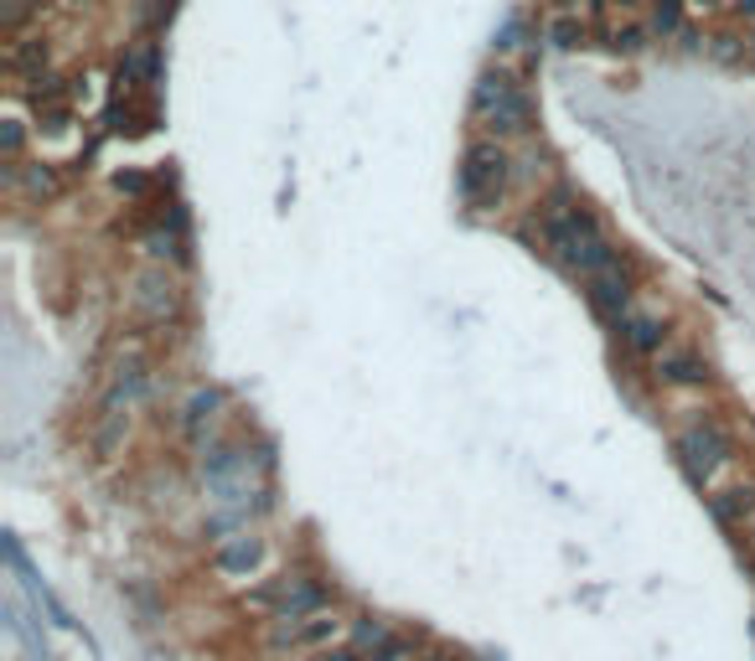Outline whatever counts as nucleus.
Masks as SVG:
<instances>
[{"label": "nucleus", "instance_id": "obj_5", "mask_svg": "<svg viewBox=\"0 0 755 661\" xmlns=\"http://www.w3.org/2000/svg\"><path fill=\"white\" fill-rule=\"evenodd\" d=\"M678 455H683V470L694 476L698 486H709L719 476V466L730 460V440L719 424H688L678 434Z\"/></svg>", "mask_w": 755, "mask_h": 661}, {"label": "nucleus", "instance_id": "obj_15", "mask_svg": "<svg viewBox=\"0 0 755 661\" xmlns=\"http://www.w3.org/2000/svg\"><path fill=\"white\" fill-rule=\"evenodd\" d=\"M751 506H755V491H724V496H715V517L719 522H735Z\"/></svg>", "mask_w": 755, "mask_h": 661}, {"label": "nucleus", "instance_id": "obj_7", "mask_svg": "<svg viewBox=\"0 0 755 661\" xmlns=\"http://www.w3.org/2000/svg\"><path fill=\"white\" fill-rule=\"evenodd\" d=\"M657 372H662V383H678V388H694V383H704V362H698L694 351H683V347H662V351H657Z\"/></svg>", "mask_w": 755, "mask_h": 661}, {"label": "nucleus", "instance_id": "obj_21", "mask_svg": "<svg viewBox=\"0 0 755 661\" xmlns=\"http://www.w3.org/2000/svg\"><path fill=\"white\" fill-rule=\"evenodd\" d=\"M694 5H719V0H694Z\"/></svg>", "mask_w": 755, "mask_h": 661}, {"label": "nucleus", "instance_id": "obj_13", "mask_svg": "<svg viewBox=\"0 0 755 661\" xmlns=\"http://www.w3.org/2000/svg\"><path fill=\"white\" fill-rule=\"evenodd\" d=\"M549 41H554L559 52H575L579 41H585V26H579L575 16H554L549 21Z\"/></svg>", "mask_w": 755, "mask_h": 661}, {"label": "nucleus", "instance_id": "obj_4", "mask_svg": "<svg viewBox=\"0 0 755 661\" xmlns=\"http://www.w3.org/2000/svg\"><path fill=\"white\" fill-rule=\"evenodd\" d=\"M341 636V621L332 610H311V615H290V621H275L269 630V651L275 657H300V651H321V646H332Z\"/></svg>", "mask_w": 755, "mask_h": 661}, {"label": "nucleus", "instance_id": "obj_10", "mask_svg": "<svg viewBox=\"0 0 755 661\" xmlns=\"http://www.w3.org/2000/svg\"><path fill=\"white\" fill-rule=\"evenodd\" d=\"M388 641H394V630H388L383 621H358L352 625V651H358V657H378Z\"/></svg>", "mask_w": 755, "mask_h": 661}, {"label": "nucleus", "instance_id": "obj_8", "mask_svg": "<svg viewBox=\"0 0 755 661\" xmlns=\"http://www.w3.org/2000/svg\"><path fill=\"white\" fill-rule=\"evenodd\" d=\"M590 295H596V305L606 315H626V300H632V290H626V274H621V264L590 274Z\"/></svg>", "mask_w": 755, "mask_h": 661}, {"label": "nucleus", "instance_id": "obj_19", "mask_svg": "<svg viewBox=\"0 0 755 661\" xmlns=\"http://www.w3.org/2000/svg\"><path fill=\"white\" fill-rule=\"evenodd\" d=\"M735 5H740V11H751V16H755V0H735Z\"/></svg>", "mask_w": 755, "mask_h": 661}, {"label": "nucleus", "instance_id": "obj_16", "mask_svg": "<svg viewBox=\"0 0 755 661\" xmlns=\"http://www.w3.org/2000/svg\"><path fill=\"white\" fill-rule=\"evenodd\" d=\"M373 661H419V657H415V641H398V636H394V641L383 646Z\"/></svg>", "mask_w": 755, "mask_h": 661}, {"label": "nucleus", "instance_id": "obj_12", "mask_svg": "<svg viewBox=\"0 0 755 661\" xmlns=\"http://www.w3.org/2000/svg\"><path fill=\"white\" fill-rule=\"evenodd\" d=\"M218 564L228 568V574H249V568L259 564V543H254V538H239L233 548H223V558H218Z\"/></svg>", "mask_w": 755, "mask_h": 661}, {"label": "nucleus", "instance_id": "obj_11", "mask_svg": "<svg viewBox=\"0 0 755 661\" xmlns=\"http://www.w3.org/2000/svg\"><path fill=\"white\" fill-rule=\"evenodd\" d=\"M626 341H632L636 351H662V330H657L652 315H626Z\"/></svg>", "mask_w": 755, "mask_h": 661}, {"label": "nucleus", "instance_id": "obj_9", "mask_svg": "<svg viewBox=\"0 0 755 661\" xmlns=\"http://www.w3.org/2000/svg\"><path fill=\"white\" fill-rule=\"evenodd\" d=\"M177 285H171V279H166V274H140V295H135V305L145 315H151V321H166V315H171V305H177Z\"/></svg>", "mask_w": 755, "mask_h": 661}, {"label": "nucleus", "instance_id": "obj_20", "mask_svg": "<svg viewBox=\"0 0 755 661\" xmlns=\"http://www.w3.org/2000/svg\"><path fill=\"white\" fill-rule=\"evenodd\" d=\"M616 5H626V11H632V5H642V0H616Z\"/></svg>", "mask_w": 755, "mask_h": 661}, {"label": "nucleus", "instance_id": "obj_1", "mask_svg": "<svg viewBox=\"0 0 755 661\" xmlns=\"http://www.w3.org/2000/svg\"><path fill=\"white\" fill-rule=\"evenodd\" d=\"M543 243L554 249V259L564 269L585 274V279L616 264L611 238L600 233V223L585 213V207H575V202H564V207H554V213L543 217Z\"/></svg>", "mask_w": 755, "mask_h": 661}, {"label": "nucleus", "instance_id": "obj_17", "mask_svg": "<svg viewBox=\"0 0 755 661\" xmlns=\"http://www.w3.org/2000/svg\"><path fill=\"white\" fill-rule=\"evenodd\" d=\"M642 37H647L642 26H616V32H611V41H616L621 52H636V47H642Z\"/></svg>", "mask_w": 755, "mask_h": 661}, {"label": "nucleus", "instance_id": "obj_18", "mask_svg": "<svg viewBox=\"0 0 755 661\" xmlns=\"http://www.w3.org/2000/svg\"><path fill=\"white\" fill-rule=\"evenodd\" d=\"M419 661H477V657H460V651H430V657H419Z\"/></svg>", "mask_w": 755, "mask_h": 661}, {"label": "nucleus", "instance_id": "obj_14", "mask_svg": "<svg viewBox=\"0 0 755 661\" xmlns=\"http://www.w3.org/2000/svg\"><path fill=\"white\" fill-rule=\"evenodd\" d=\"M683 26V0H652V32L657 37H673Z\"/></svg>", "mask_w": 755, "mask_h": 661}, {"label": "nucleus", "instance_id": "obj_2", "mask_svg": "<svg viewBox=\"0 0 755 661\" xmlns=\"http://www.w3.org/2000/svg\"><path fill=\"white\" fill-rule=\"evenodd\" d=\"M471 109H477V119L498 140L534 130V98H528V88L517 79H507V73H481L477 94H471Z\"/></svg>", "mask_w": 755, "mask_h": 661}, {"label": "nucleus", "instance_id": "obj_6", "mask_svg": "<svg viewBox=\"0 0 755 661\" xmlns=\"http://www.w3.org/2000/svg\"><path fill=\"white\" fill-rule=\"evenodd\" d=\"M259 600L275 610V621H290V615H311V610H321V604H326V589L296 574V579H279V584H269V589H259Z\"/></svg>", "mask_w": 755, "mask_h": 661}, {"label": "nucleus", "instance_id": "obj_3", "mask_svg": "<svg viewBox=\"0 0 755 661\" xmlns=\"http://www.w3.org/2000/svg\"><path fill=\"white\" fill-rule=\"evenodd\" d=\"M507 187V151L498 140H477L466 156H460V196L471 207H492Z\"/></svg>", "mask_w": 755, "mask_h": 661}]
</instances>
